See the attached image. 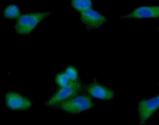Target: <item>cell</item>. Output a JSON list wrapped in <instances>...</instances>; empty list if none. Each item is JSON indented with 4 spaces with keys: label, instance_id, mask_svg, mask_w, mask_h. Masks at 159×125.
<instances>
[{
    "label": "cell",
    "instance_id": "6da1fadb",
    "mask_svg": "<svg viewBox=\"0 0 159 125\" xmlns=\"http://www.w3.org/2000/svg\"><path fill=\"white\" fill-rule=\"evenodd\" d=\"M50 12H30L21 14L14 24V31L20 35H28L48 16Z\"/></svg>",
    "mask_w": 159,
    "mask_h": 125
},
{
    "label": "cell",
    "instance_id": "7a4b0ae2",
    "mask_svg": "<svg viewBox=\"0 0 159 125\" xmlns=\"http://www.w3.org/2000/svg\"><path fill=\"white\" fill-rule=\"evenodd\" d=\"M93 107L94 102L90 96L79 94L61 102L56 108L69 114H79L81 112L91 110Z\"/></svg>",
    "mask_w": 159,
    "mask_h": 125
},
{
    "label": "cell",
    "instance_id": "3957f363",
    "mask_svg": "<svg viewBox=\"0 0 159 125\" xmlns=\"http://www.w3.org/2000/svg\"><path fill=\"white\" fill-rule=\"evenodd\" d=\"M83 91H84V87L80 81L72 82L70 84L64 87L59 88L53 94V96L48 99V101L47 102V105L48 107H57L61 102L81 94Z\"/></svg>",
    "mask_w": 159,
    "mask_h": 125
},
{
    "label": "cell",
    "instance_id": "277c9868",
    "mask_svg": "<svg viewBox=\"0 0 159 125\" xmlns=\"http://www.w3.org/2000/svg\"><path fill=\"white\" fill-rule=\"evenodd\" d=\"M4 103L7 109L13 111H25L30 110L33 105L32 101L28 97L14 91L6 92Z\"/></svg>",
    "mask_w": 159,
    "mask_h": 125
},
{
    "label": "cell",
    "instance_id": "5b68a950",
    "mask_svg": "<svg viewBox=\"0 0 159 125\" xmlns=\"http://www.w3.org/2000/svg\"><path fill=\"white\" fill-rule=\"evenodd\" d=\"M159 109V95L149 99H142L138 104L139 121L144 125Z\"/></svg>",
    "mask_w": 159,
    "mask_h": 125
},
{
    "label": "cell",
    "instance_id": "8992f818",
    "mask_svg": "<svg viewBox=\"0 0 159 125\" xmlns=\"http://www.w3.org/2000/svg\"><path fill=\"white\" fill-rule=\"evenodd\" d=\"M80 19L86 27L90 30L98 29L105 22H107V18L93 8L80 13Z\"/></svg>",
    "mask_w": 159,
    "mask_h": 125
},
{
    "label": "cell",
    "instance_id": "52a82bcc",
    "mask_svg": "<svg viewBox=\"0 0 159 125\" xmlns=\"http://www.w3.org/2000/svg\"><path fill=\"white\" fill-rule=\"evenodd\" d=\"M86 92L89 94V96L102 100L109 101V100H113L116 97V93L114 90L99 83H92L87 85Z\"/></svg>",
    "mask_w": 159,
    "mask_h": 125
},
{
    "label": "cell",
    "instance_id": "ba28073f",
    "mask_svg": "<svg viewBox=\"0 0 159 125\" xmlns=\"http://www.w3.org/2000/svg\"><path fill=\"white\" fill-rule=\"evenodd\" d=\"M159 6L148 5L135 8L130 13L122 17V19H158Z\"/></svg>",
    "mask_w": 159,
    "mask_h": 125
},
{
    "label": "cell",
    "instance_id": "9c48e42d",
    "mask_svg": "<svg viewBox=\"0 0 159 125\" xmlns=\"http://www.w3.org/2000/svg\"><path fill=\"white\" fill-rule=\"evenodd\" d=\"M2 15L6 19H17L21 15V11L19 6L10 4L4 8Z\"/></svg>",
    "mask_w": 159,
    "mask_h": 125
},
{
    "label": "cell",
    "instance_id": "30bf717a",
    "mask_svg": "<svg viewBox=\"0 0 159 125\" xmlns=\"http://www.w3.org/2000/svg\"><path fill=\"white\" fill-rule=\"evenodd\" d=\"M71 5L75 10L82 13L92 8L93 4H92V0H72Z\"/></svg>",
    "mask_w": 159,
    "mask_h": 125
},
{
    "label": "cell",
    "instance_id": "8fae6325",
    "mask_svg": "<svg viewBox=\"0 0 159 125\" xmlns=\"http://www.w3.org/2000/svg\"><path fill=\"white\" fill-rule=\"evenodd\" d=\"M54 81H55V84H57V86L59 88L61 87H64L68 84H70L72 82L69 80V78L67 77V75L65 74L64 71H61L59 73L56 74L55 78H54Z\"/></svg>",
    "mask_w": 159,
    "mask_h": 125
},
{
    "label": "cell",
    "instance_id": "7c38bea8",
    "mask_svg": "<svg viewBox=\"0 0 159 125\" xmlns=\"http://www.w3.org/2000/svg\"><path fill=\"white\" fill-rule=\"evenodd\" d=\"M64 72H65V74L67 75V77L69 78V80H70L71 82H78V81H80V80H79V73H78V71H77V69H76L75 66H73V65L68 66V67L65 69Z\"/></svg>",
    "mask_w": 159,
    "mask_h": 125
}]
</instances>
